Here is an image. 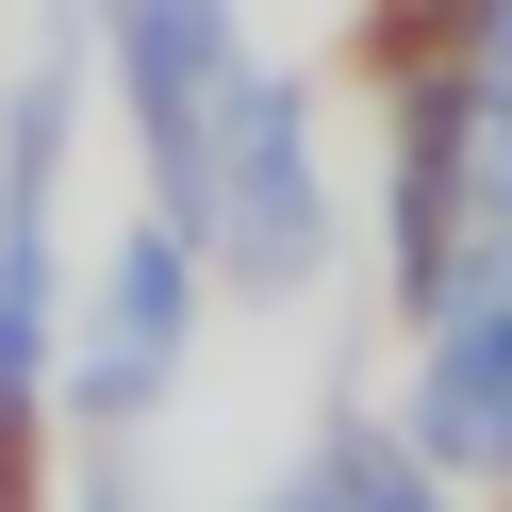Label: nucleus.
Here are the masks:
<instances>
[{"label":"nucleus","instance_id":"0eeeda50","mask_svg":"<svg viewBox=\"0 0 512 512\" xmlns=\"http://www.w3.org/2000/svg\"><path fill=\"white\" fill-rule=\"evenodd\" d=\"M248 512H347V496H331V463H298V479H265Z\"/></svg>","mask_w":512,"mask_h":512},{"label":"nucleus","instance_id":"f03ea898","mask_svg":"<svg viewBox=\"0 0 512 512\" xmlns=\"http://www.w3.org/2000/svg\"><path fill=\"white\" fill-rule=\"evenodd\" d=\"M67 116H83V67H67V17H50V83L0 100V430L50 380V182H67Z\"/></svg>","mask_w":512,"mask_h":512},{"label":"nucleus","instance_id":"20e7f679","mask_svg":"<svg viewBox=\"0 0 512 512\" xmlns=\"http://www.w3.org/2000/svg\"><path fill=\"white\" fill-rule=\"evenodd\" d=\"M331 496L347 512H446L430 496V446H397V430H331Z\"/></svg>","mask_w":512,"mask_h":512},{"label":"nucleus","instance_id":"7ed1b4c3","mask_svg":"<svg viewBox=\"0 0 512 512\" xmlns=\"http://www.w3.org/2000/svg\"><path fill=\"white\" fill-rule=\"evenodd\" d=\"M199 265H215L199 215H149V232L116 248V281H100V347L67 364V397L100 413V430H116V413H149V397L182 380V347H199Z\"/></svg>","mask_w":512,"mask_h":512},{"label":"nucleus","instance_id":"39448f33","mask_svg":"<svg viewBox=\"0 0 512 512\" xmlns=\"http://www.w3.org/2000/svg\"><path fill=\"white\" fill-rule=\"evenodd\" d=\"M446 149H463V199L512 215V100H446Z\"/></svg>","mask_w":512,"mask_h":512},{"label":"nucleus","instance_id":"f257e3e1","mask_svg":"<svg viewBox=\"0 0 512 512\" xmlns=\"http://www.w3.org/2000/svg\"><path fill=\"white\" fill-rule=\"evenodd\" d=\"M199 248H215V281H248V298H314V265H331L314 116H298V83H265V67H232V100H215V149H199Z\"/></svg>","mask_w":512,"mask_h":512},{"label":"nucleus","instance_id":"423d86ee","mask_svg":"<svg viewBox=\"0 0 512 512\" xmlns=\"http://www.w3.org/2000/svg\"><path fill=\"white\" fill-rule=\"evenodd\" d=\"M83 512H149V479H133V446H100V463H83Z\"/></svg>","mask_w":512,"mask_h":512}]
</instances>
